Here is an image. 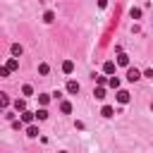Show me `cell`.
Instances as JSON below:
<instances>
[{
    "label": "cell",
    "mask_w": 153,
    "mask_h": 153,
    "mask_svg": "<svg viewBox=\"0 0 153 153\" xmlns=\"http://www.w3.org/2000/svg\"><path fill=\"white\" fill-rule=\"evenodd\" d=\"M127 79H129L131 84H134V81H139V79H141V72H139L136 67H129V69H127Z\"/></svg>",
    "instance_id": "1"
},
{
    "label": "cell",
    "mask_w": 153,
    "mask_h": 153,
    "mask_svg": "<svg viewBox=\"0 0 153 153\" xmlns=\"http://www.w3.org/2000/svg\"><path fill=\"white\" fill-rule=\"evenodd\" d=\"M129 98H131V96H129V91L117 88V103H122V105H124V103H129Z\"/></svg>",
    "instance_id": "2"
},
{
    "label": "cell",
    "mask_w": 153,
    "mask_h": 153,
    "mask_svg": "<svg viewBox=\"0 0 153 153\" xmlns=\"http://www.w3.org/2000/svg\"><path fill=\"white\" fill-rule=\"evenodd\" d=\"M36 120V112H29V110H22V122H26V124H31Z\"/></svg>",
    "instance_id": "3"
},
{
    "label": "cell",
    "mask_w": 153,
    "mask_h": 153,
    "mask_svg": "<svg viewBox=\"0 0 153 153\" xmlns=\"http://www.w3.org/2000/svg\"><path fill=\"white\" fill-rule=\"evenodd\" d=\"M62 72H65V74H72V72H74V62H72V60H65V62H62Z\"/></svg>",
    "instance_id": "4"
},
{
    "label": "cell",
    "mask_w": 153,
    "mask_h": 153,
    "mask_svg": "<svg viewBox=\"0 0 153 153\" xmlns=\"http://www.w3.org/2000/svg\"><path fill=\"white\" fill-rule=\"evenodd\" d=\"M115 67H117V65H115L112 60H108V62L103 65V72H105V74H115Z\"/></svg>",
    "instance_id": "5"
},
{
    "label": "cell",
    "mask_w": 153,
    "mask_h": 153,
    "mask_svg": "<svg viewBox=\"0 0 153 153\" xmlns=\"http://www.w3.org/2000/svg\"><path fill=\"white\" fill-rule=\"evenodd\" d=\"M67 93H79V84H76L74 79L67 81Z\"/></svg>",
    "instance_id": "6"
},
{
    "label": "cell",
    "mask_w": 153,
    "mask_h": 153,
    "mask_svg": "<svg viewBox=\"0 0 153 153\" xmlns=\"http://www.w3.org/2000/svg\"><path fill=\"white\" fill-rule=\"evenodd\" d=\"M12 105H14V110H17V112H22V110H26V100H24V98H17V100H14Z\"/></svg>",
    "instance_id": "7"
},
{
    "label": "cell",
    "mask_w": 153,
    "mask_h": 153,
    "mask_svg": "<svg viewBox=\"0 0 153 153\" xmlns=\"http://www.w3.org/2000/svg\"><path fill=\"white\" fill-rule=\"evenodd\" d=\"M38 134H41V131H38V127H36V124H29V127H26V136H31V139H36Z\"/></svg>",
    "instance_id": "8"
},
{
    "label": "cell",
    "mask_w": 153,
    "mask_h": 153,
    "mask_svg": "<svg viewBox=\"0 0 153 153\" xmlns=\"http://www.w3.org/2000/svg\"><path fill=\"white\" fill-rule=\"evenodd\" d=\"M100 115H103V117H112V115H115V108H112V105H103Z\"/></svg>",
    "instance_id": "9"
},
{
    "label": "cell",
    "mask_w": 153,
    "mask_h": 153,
    "mask_svg": "<svg viewBox=\"0 0 153 153\" xmlns=\"http://www.w3.org/2000/svg\"><path fill=\"white\" fill-rule=\"evenodd\" d=\"M7 105H10V96H7V93H2V91H0V110H5V108H7Z\"/></svg>",
    "instance_id": "10"
},
{
    "label": "cell",
    "mask_w": 153,
    "mask_h": 153,
    "mask_svg": "<svg viewBox=\"0 0 153 153\" xmlns=\"http://www.w3.org/2000/svg\"><path fill=\"white\" fill-rule=\"evenodd\" d=\"M10 53H12L14 57H19V55H22L24 50H22V45H19V43H12V48H10Z\"/></svg>",
    "instance_id": "11"
},
{
    "label": "cell",
    "mask_w": 153,
    "mask_h": 153,
    "mask_svg": "<svg viewBox=\"0 0 153 153\" xmlns=\"http://www.w3.org/2000/svg\"><path fill=\"white\" fill-rule=\"evenodd\" d=\"M93 96H96L98 100H103V98H105V88H103V86L98 84V86H96V91H93Z\"/></svg>",
    "instance_id": "12"
},
{
    "label": "cell",
    "mask_w": 153,
    "mask_h": 153,
    "mask_svg": "<svg viewBox=\"0 0 153 153\" xmlns=\"http://www.w3.org/2000/svg\"><path fill=\"white\" fill-rule=\"evenodd\" d=\"M60 110H62L65 115H69V112H72V103H69V100H62V103H60Z\"/></svg>",
    "instance_id": "13"
},
{
    "label": "cell",
    "mask_w": 153,
    "mask_h": 153,
    "mask_svg": "<svg viewBox=\"0 0 153 153\" xmlns=\"http://www.w3.org/2000/svg\"><path fill=\"white\" fill-rule=\"evenodd\" d=\"M117 65H122V67H127V65H129V57H127L124 53H120V55H117Z\"/></svg>",
    "instance_id": "14"
},
{
    "label": "cell",
    "mask_w": 153,
    "mask_h": 153,
    "mask_svg": "<svg viewBox=\"0 0 153 153\" xmlns=\"http://www.w3.org/2000/svg\"><path fill=\"white\" fill-rule=\"evenodd\" d=\"M7 67H10L12 72H14V69H19V60H17V57H10V60H7Z\"/></svg>",
    "instance_id": "15"
},
{
    "label": "cell",
    "mask_w": 153,
    "mask_h": 153,
    "mask_svg": "<svg viewBox=\"0 0 153 153\" xmlns=\"http://www.w3.org/2000/svg\"><path fill=\"white\" fill-rule=\"evenodd\" d=\"M108 86L117 91V88H120V79H117V76H110V79H108Z\"/></svg>",
    "instance_id": "16"
},
{
    "label": "cell",
    "mask_w": 153,
    "mask_h": 153,
    "mask_svg": "<svg viewBox=\"0 0 153 153\" xmlns=\"http://www.w3.org/2000/svg\"><path fill=\"white\" fill-rule=\"evenodd\" d=\"M22 93H24V96H33V86H31V84H24V86H22Z\"/></svg>",
    "instance_id": "17"
},
{
    "label": "cell",
    "mask_w": 153,
    "mask_h": 153,
    "mask_svg": "<svg viewBox=\"0 0 153 153\" xmlns=\"http://www.w3.org/2000/svg\"><path fill=\"white\" fill-rule=\"evenodd\" d=\"M36 120H41V122H43V120H48V110H45V108H41V110L36 112Z\"/></svg>",
    "instance_id": "18"
},
{
    "label": "cell",
    "mask_w": 153,
    "mask_h": 153,
    "mask_svg": "<svg viewBox=\"0 0 153 153\" xmlns=\"http://www.w3.org/2000/svg\"><path fill=\"white\" fill-rule=\"evenodd\" d=\"M10 74H12V69H10L7 65H2V67H0V79H5V76H10Z\"/></svg>",
    "instance_id": "19"
},
{
    "label": "cell",
    "mask_w": 153,
    "mask_h": 153,
    "mask_svg": "<svg viewBox=\"0 0 153 153\" xmlns=\"http://www.w3.org/2000/svg\"><path fill=\"white\" fill-rule=\"evenodd\" d=\"M43 22H48V24H50V22H55V12H50V10H48V12L43 14Z\"/></svg>",
    "instance_id": "20"
},
{
    "label": "cell",
    "mask_w": 153,
    "mask_h": 153,
    "mask_svg": "<svg viewBox=\"0 0 153 153\" xmlns=\"http://www.w3.org/2000/svg\"><path fill=\"white\" fill-rule=\"evenodd\" d=\"M38 103H41V105H48V103H50V96H48V93H41V96H38Z\"/></svg>",
    "instance_id": "21"
},
{
    "label": "cell",
    "mask_w": 153,
    "mask_h": 153,
    "mask_svg": "<svg viewBox=\"0 0 153 153\" xmlns=\"http://www.w3.org/2000/svg\"><path fill=\"white\" fill-rule=\"evenodd\" d=\"M93 81H96V84H100V86H103V84H108V79H105V76H100V74H93Z\"/></svg>",
    "instance_id": "22"
},
{
    "label": "cell",
    "mask_w": 153,
    "mask_h": 153,
    "mask_svg": "<svg viewBox=\"0 0 153 153\" xmlns=\"http://www.w3.org/2000/svg\"><path fill=\"white\" fill-rule=\"evenodd\" d=\"M38 72H41V74H48V72H50V67L43 62V65H38Z\"/></svg>",
    "instance_id": "23"
},
{
    "label": "cell",
    "mask_w": 153,
    "mask_h": 153,
    "mask_svg": "<svg viewBox=\"0 0 153 153\" xmlns=\"http://www.w3.org/2000/svg\"><path fill=\"white\" fill-rule=\"evenodd\" d=\"M131 17H134V19H139V17H141V10H139V7H134V10H131Z\"/></svg>",
    "instance_id": "24"
},
{
    "label": "cell",
    "mask_w": 153,
    "mask_h": 153,
    "mask_svg": "<svg viewBox=\"0 0 153 153\" xmlns=\"http://www.w3.org/2000/svg\"><path fill=\"white\" fill-rule=\"evenodd\" d=\"M151 110H153V103H151Z\"/></svg>",
    "instance_id": "25"
},
{
    "label": "cell",
    "mask_w": 153,
    "mask_h": 153,
    "mask_svg": "<svg viewBox=\"0 0 153 153\" xmlns=\"http://www.w3.org/2000/svg\"><path fill=\"white\" fill-rule=\"evenodd\" d=\"M151 81H153V76H151Z\"/></svg>",
    "instance_id": "26"
}]
</instances>
